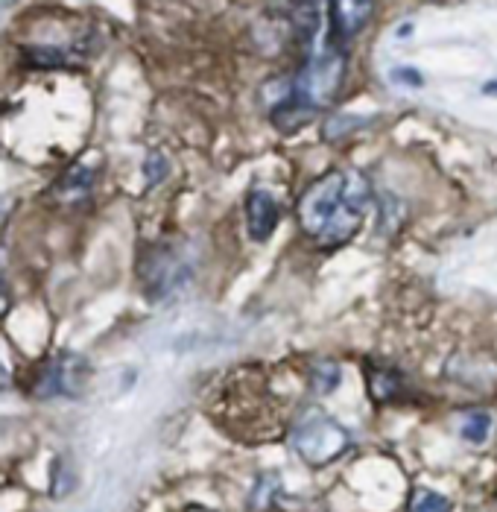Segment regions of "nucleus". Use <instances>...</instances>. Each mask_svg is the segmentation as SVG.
<instances>
[{"instance_id": "f257e3e1", "label": "nucleus", "mask_w": 497, "mask_h": 512, "mask_svg": "<svg viewBox=\"0 0 497 512\" xmlns=\"http://www.w3.org/2000/svg\"><path fill=\"white\" fill-rule=\"evenodd\" d=\"M372 205V185L360 170H331L299 199V226L319 246H343L360 229Z\"/></svg>"}, {"instance_id": "f03ea898", "label": "nucleus", "mask_w": 497, "mask_h": 512, "mask_svg": "<svg viewBox=\"0 0 497 512\" xmlns=\"http://www.w3.org/2000/svg\"><path fill=\"white\" fill-rule=\"evenodd\" d=\"M345 79V53L343 50H325L313 56L305 68L290 79L284 97L272 106V123L281 132L299 129L305 120L313 118L322 106L334 100Z\"/></svg>"}, {"instance_id": "7ed1b4c3", "label": "nucleus", "mask_w": 497, "mask_h": 512, "mask_svg": "<svg viewBox=\"0 0 497 512\" xmlns=\"http://www.w3.org/2000/svg\"><path fill=\"white\" fill-rule=\"evenodd\" d=\"M196 273V255L188 240H158L150 243L138 261L141 290L150 302H164L185 290Z\"/></svg>"}, {"instance_id": "20e7f679", "label": "nucleus", "mask_w": 497, "mask_h": 512, "mask_svg": "<svg viewBox=\"0 0 497 512\" xmlns=\"http://www.w3.org/2000/svg\"><path fill=\"white\" fill-rule=\"evenodd\" d=\"M290 448L307 466L322 469L351 448V434L322 407H305L290 425Z\"/></svg>"}, {"instance_id": "39448f33", "label": "nucleus", "mask_w": 497, "mask_h": 512, "mask_svg": "<svg viewBox=\"0 0 497 512\" xmlns=\"http://www.w3.org/2000/svg\"><path fill=\"white\" fill-rule=\"evenodd\" d=\"M91 381V366L82 355L62 352L47 357L39 369L33 372L27 390L39 401H56V398H82Z\"/></svg>"}, {"instance_id": "423d86ee", "label": "nucleus", "mask_w": 497, "mask_h": 512, "mask_svg": "<svg viewBox=\"0 0 497 512\" xmlns=\"http://www.w3.org/2000/svg\"><path fill=\"white\" fill-rule=\"evenodd\" d=\"M331 12V50H343L348 41L363 33V27L369 24L375 3H357V0H340L328 6Z\"/></svg>"}, {"instance_id": "0eeeda50", "label": "nucleus", "mask_w": 497, "mask_h": 512, "mask_svg": "<svg viewBox=\"0 0 497 512\" xmlns=\"http://www.w3.org/2000/svg\"><path fill=\"white\" fill-rule=\"evenodd\" d=\"M275 226H278V202H275V197L269 191H261V188L249 191V197H246V229H249V237L264 243V240L272 237Z\"/></svg>"}, {"instance_id": "6e6552de", "label": "nucleus", "mask_w": 497, "mask_h": 512, "mask_svg": "<svg viewBox=\"0 0 497 512\" xmlns=\"http://www.w3.org/2000/svg\"><path fill=\"white\" fill-rule=\"evenodd\" d=\"M366 384H369V393L378 404H392V401H401L407 393V381L398 369H386V366H369L366 372Z\"/></svg>"}, {"instance_id": "1a4fd4ad", "label": "nucleus", "mask_w": 497, "mask_h": 512, "mask_svg": "<svg viewBox=\"0 0 497 512\" xmlns=\"http://www.w3.org/2000/svg\"><path fill=\"white\" fill-rule=\"evenodd\" d=\"M91 185H94V170L85 167V164H77V167H71V170L62 176V182H59V188H56V197L68 199V202H79V199L91 191Z\"/></svg>"}, {"instance_id": "9d476101", "label": "nucleus", "mask_w": 497, "mask_h": 512, "mask_svg": "<svg viewBox=\"0 0 497 512\" xmlns=\"http://www.w3.org/2000/svg\"><path fill=\"white\" fill-rule=\"evenodd\" d=\"M492 434V413L489 410H471L459 422V436L471 445H483Z\"/></svg>"}, {"instance_id": "9b49d317", "label": "nucleus", "mask_w": 497, "mask_h": 512, "mask_svg": "<svg viewBox=\"0 0 497 512\" xmlns=\"http://www.w3.org/2000/svg\"><path fill=\"white\" fill-rule=\"evenodd\" d=\"M24 62L36 71H50V68H65L71 62V56L62 47H50V44H39V47H27L24 50Z\"/></svg>"}, {"instance_id": "f8f14e48", "label": "nucleus", "mask_w": 497, "mask_h": 512, "mask_svg": "<svg viewBox=\"0 0 497 512\" xmlns=\"http://www.w3.org/2000/svg\"><path fill=\"white\" fill-rule=\"evenodd\" d=\"M278 492H281V480H278V474H261L258 480H255V486H252V495H249V510L252 512H267L272 504H275V498H278Z\"/></svg>"}, {"instance_id": "ddd939ff", "label": "nucleus", "mask_w": 497, "mask_h": 512, "mask_svg": "<svg viewBox=\"0 0 497 512\" xmlns=\"http://www.w3.org/2000/svg\"><path fill=\"white\" fill-rule=\"evenodd\" d=\"M340 381H343V372L334 360H319L310 366V387L316 393H334L340 387Z\"/></svg>"}, {"instance_id": "4468645a", "label": "nucleus", "mask_w": 497, "mask_h": 512, "mask_svg": "<svg viewBox=\"0 0 497 512\" xmlns=\"http://www.w3.org/2000/svg\"><path fill=\"white\" fill-rule=\"evenodd\" d=\"M319 12H322V3H299V6H293V27H296L299 41H313L316 30H319Z\"/></svg>"}, {"instance_id": "2eb2a0df", "label": "nucleus", "mask_w": 497, "mask_h": 512, "mask_svg": "<svg viewBox=\"0 0 497 512\" xmlns=\"http://www.w3.org/2000/svg\"><path fill=\"white\" fill-rule=\"evenodd\" d=\"M407 512H454V504H451V498H445L436 489H416L410 495Z\"/></svg>"}, {"instance_id": "dca6fc26", "label": "nucleus", "mask_w": 497, "mask_h": 512, "mask_svg": "<svg viewBox=\"0 0 497 512\" xmlns=\"http://www.w3.org/2000/svg\"><path fill=\"white\" fill-rule=\"evenodd\" d=\"M77 486V474L68 466V460L56 457L53 460V469H50V495L53 498H65L71 489Z\"/></svg>"}, {"instance_id": "f3484780", "label": "nucleus", "mask_w": 497, "mask_h": 512, "mask_svg": "<svg viewBox=\"0 0 497 512\" xmlns=\"http://www.w3.org/2000/svg\"><path fill=\"white\" fill-rule=\"evenodd\" d=\"M369 120L366 118H348V115H334V118H328L325 123V129H322V135L328 138V141H337V138H345L348 132H354V129H360V126H366Z\"/></svg>"}, {"instance_id": "a211bd4d", "label": "nucleus", "mask_w": 497, "mask_h": 512, "mask_svg": "<svg viewBox=\"0 0 497 512\" xmlns=\"http://www.w3.org/2000/svg\"><path fill=\"white\" fill-rule=\"evenodd\" d=\"M170 173V164L164 161V156L161 153H150V158H147V164H144V176H147V185L150 188H155L164 176Z\"/></svg>"}, {"instance_id": "6ab92c4d", "label": "nucleus", "mask_w": 497, "mask_h": 512, "mask_svg": "<svg viewBox=\"0 0 497 512\" xmlns=\"http://www.w3.org/2000/svg\"><path fill=\"white\" fill-rule=\"evenodd\" d=\"M392 79L401 82V85H413V88H419L421 82H424L416 68H395V71H392Z\"/></svg>"}, {"instance_id": "aec40b11", "label": "nucleus", "mask_w": 497, "mask_h": 512, "mask_svg": "<svg viewBox=\"0 0 497 512\" xmlns=\"http://www.w3.org/2000/svg\"><path fill=\"white\" fill-rule=\"evenodd\" d=\"M483 94H486V97H497V79H492V82H486V85H483Z\"/></svg>"}]
</instances>
